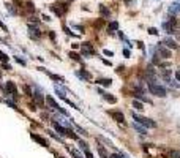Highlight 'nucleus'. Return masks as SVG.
Returning a JSON list of instances; mask_svg holds the SVG:
<instances>
[{
  "mask_svg": "<svg viewBox=\"0 0 180 158\" xmlns=\"http://www.w3.org/2000/svg\"><path fill=\"white\" fill-rule=\"evenodd\" d=\"M131 116H133V120L137 122V123L144 125V127H149V128H156V122H153L152 119H147V117L139 116V114H136V112H133Z\"/></svg>",
  "mask_w": 180,
  "mask_h": 158,
  "instance_id": "f257e3e1",
  "label": "nucleus"
},
{
  "mask_svg": "<svg viewBox=\"0 0 180 158\" xmlns=\"http://www.w3.org/2000/svg\"><path fill=\"white\" fill-rule=\"evenodd\" d=\"M149 90H150V93L155 95V96H166V89H164L161 84H156V82H153V81L149 82Z\"/></svg>",
  "mask_w": 180,
  "mask_h": 158,
  "instance_id": "f03ea898",
  "label": "nucleus"
},
{
  "mask_svg": "<svg viewBox=\"0 0 180 158\" xmlns=\"http://www.w3.org/2000/svg\"><path fill=\"white\" fill-rule=\"evenodd\" d=\"M68 10V3H65V2H57V3L51 5V11L55 13L57 16H63Z\"/></svg>",
  "mask_w": 180,
  "mask_h": 158,
  "instance_id": "7ed1b4c3",
  "label": "nucleus"
},
{
  "mask_svg": "<svg viewBox=\"0 0 180 158\" xmlns=\"http://www.w3.org/2000/svg\"><path fill=\"white\" fill-rule=\"evenodd\" d=\"M29 37H30L32 40H38V38L41 37L40 29H38L37 25H30V24H29Z\"/></svg>",
  "mask_w": 180,
  "mask_h": 158,
  "instance_id": "20e7f679",
  "label": "nucleus"
},
{
  "mask_svg": "<svg viewBox=\"0 0 180 158\" xmlns=\"http://www.w3.org/2000/svg\"><path fill=\"white\" fill-rule=\"evenodd\" d=\"M46 103H48L49 106L52 108V109H55V111H58V112H62V114H63V116H68V112H66V111H65V109H62V108L58 106V104L55 103L54 100H52L51 96H48V98H46Z\"/></svg>",
  "mask_w": 180,
  "mask_h": 158,
  "instance_id": "39448f33",
  "label": "nucleus"
},
{
  "mask_svg": "<svg viewBox=\"0 0 180 158\" xmlns=\"http://www.w3.org/2000/svg\"><path fill=\"white\" fill-rule=\"evenodd\" d=\"M5 90H7L10 95H13L14 98H17V87L14 86V82H11V81H8L7 84H5Z\"/></svg>",
  "mask_w": 180,
  "mask_h": 158,
  "instance_id": "423d86ee",
  "label": "nucleus"
},
{
  "mask_svg": "<svg viewBox=\"0 0 180 158\" xmlns=\"http://www.w3.org/2000/svg\"><path fill=\"white\" fill-rule=\"evenodd\" d=\"M95 54V51H93L92 44L90 43H82V55H85V57H90V55Z\"/></svg>",
  "mask_w": 180,
  "mask_h": 158,
  "instance_id": "0eeeda50",
  "label": "nucleus"
},
{
  "mask_svg": "<svg viewBox=\"0 0 180 158\" xmlns=\"http://www.w3.org/2000/svg\"><path fill=\"white\" fill-rule=\"evenodd\" d=\"M111 116L114 117V119H116V120L119 122L120 125H123V127H125V117H123V114H122V112H119V111H112Z\"/></svg>",
  "mask_w": 180,
  "mask_h": 158,
  "instance_id": "6e6552de",
  "label": "nucleus"
},
{
  "mask_svg": "<svg viewBox=\"0 0 180 158\" xmlns=\"http://www.w3.org/2000/svg\"><path fill=\"white\" fill-rule=\"evenodd\" d=\"M156 55H163V58H169L171 57V51L166 48H163V46H158L156 48Z\"/></svg>",
  "mask_w": 180,
  "mask_h": 158,
  "instance_id": "1a4fd4ad",
  "label": "nucleus"
},
{
  "mask_svg": "<svg viewBox=\"0 0 180 158\" xmlns=\"http://www.w3.org/2000/svg\"><path fill=\"white\" fill-rule=\"evenodd\" d=\"M30 137L32 139H33V141H37L38 144L40 145H43V147H46V145H48V142H46V139H43V137L41 136H38L37 133H30Z\"/></svg>",
  "mask_w": 180,
  "mask_h": 158,
  "instance_id": "9d476101",
  "label": "nucleus"
},
{
  "mask_svg": "<svg viewBox=\"0 0 180 158\" xmlns=\"http://www.w3.org/2000/svg\"><path fill=\"white\" fill-rule=\"evenodd\" d=\"M76 76L81 79H84V81H90L92 79V76H90V73H87L85 70H81V71H76Z\"/></svg>",
  "mask_w": 180,
  "mask_h": 158,
  "instance_id": "9b49d317",
  "label": "nucleus"
},
{
  "mask_svg": "<svg viewBox=\"0 0 180 158\" xmlns=\"http://www.w3.org/2000/svg\"><path fill=\"white\" fill-rule=\"evenodd\" d=\"M133 128H134V130H136L137 133H141L142 136H145V134H147V130L144 128V125L137 123V122H134V123H133Z\"/></svg>",
  "mask_w": 180,
  "mask_h": 158,
  "instance_id": "f8f14e48",
  "label": "nucleus"
},
{
  "mask_svg": "<svg viewBox=\"0 0 180 158\" xmlns=\"http://www.w3.org/2000/svg\"><path fill=\"white\" fill-rule=\"evenodd\" d=\"M54 128H55V131H58V133L62 134V136H66V128L62 127V125L58 123L57 120H54Z\"/></svg>",
  "mask_w": 180,
  "mask_h": 158,
  "instance_id": "ddd939ff",
  "label": "nucleus"
},
{
  "mask_svg": "<svg viewBox=\"0 0 180 158\" xmlns=\"http://www.w3.org/2000/svg\"><path fill=\"white\" fill-rule=\"evenodd\" d=\"M164 44H166L169 49H177V48H179V44L174 41L172 38H166V40H164Z\"/></svg>",
  "mask_w": 180,
  "mask_h": 158,
  "instance_id": "4468645a",
  "label": "nucleus"
},
{
  "mask_svg": "<svg viewBox=\"0 0 180 158\" xmlns=\"http://www.w3.org/2000/svg\"><path fill=\"white\" fill-rule=\"evenodd\" d=\"M100 93L104 96L106 101H109V103H117V98H116V96H112L111 93H104V92H101V90H100Z\"/></svg>",
  "mask_w": 180,
  "mask_h": 158,
  "instance_id": "2eb2a0df",
  "label": "nucleus"
},
{
  "mask_svg": "<svg viewBox=\"0 0 180 158\" xmlns=\"http://www.w3.org/2000/svg\"><path fill=\"white\" fill-rule=\"evenodd\" d=\"M134 98H137V100L142 101V103H149V104H150V100H149V98H145V96L142 95V92H141V90L134 93Z\"/></svg>",
  "mask_w": 180,
  "mask_h": 158,
  "instance_id": "dca6fc26",
  "label": "nucleus"
},
{
  "mask_svg": "<svg viewBox=\"0 0 180 158\" xmlns=\"http://www.w3.org/2000/svg\"><path fill=\"white\" fill-rule=\"evenodd\" d=\"M54 90H55V93H57V95L60 96L62 100H63V98H66V96H65V90L62 89L60 86H57V84H54Z\"/></svg>",
  "mask_w": 180,
  "mask_h": 158,
  "instance_id": "f3484780",
  "label": "nucleus"
},
{
  "mask_svg": "<svg viewBox=\"0 0 180 158\" xmlns=\"http://www.w3.org/2000/svg\"><path fill=\"white\" fill-rule=\"evenodd\" d=\"M169 13H171V14H177V13H180V3H172V5H171Z\"/></svg>",
  "mask_w": 180,
  "mask_h": 158,
  "instance_id": "a211bd4d",
  "label": "nucleus"
},
{
  "mask_svg": "<svg viewBox=\"0 0 180 158\" xmlns=\"http://www.w3.org/2000/svg\"><path fill=\"white\" fill-rule=\"evenodd\" d=\"M109 32H117V30H119V22H117V21H112L111 22V24H109Z\"/></svg>",
  "mask_w": 180,
  "mask_h": 158,
  "instance_id": "6ab92c4d",
  "label": "nucleus"
},
{
  "mask_svg": "<svg viewBox=\"0 0 180 158\" xmlns=\"http://www.w3.org/2000/svg\"><path fill=\"white\" fill-rule=\"evenodd\" d=\"M96 82L100 84V86H104V87H109L112 84V81L111 79H98V81H96Z\"/></svg>",
  "mask_w": 180,
  "mask_h": 158,
  "instance_id": "aec40b11",
  "label": "nucleus"
},
{
  "mask_svg": "<svg viewBox=\"0 0 180 158\" xmlns=\"http://www.w3.org/2000/svg\"><path fill=\"white\" fill-rule=\"evenodd\" d=\"M33 98H35V100H37V103L40 104V106H43V95H41L40 92H35Z\"/></svg>",
  "mask_w": 180,
  "mask_h": 158,
  "instance_id": "412c9836",
  "label": "nucleus"
},
{
  "mask_svg": "<svg viewBox=\"0 0 180 158\" xmlns=\"http://www.w3.org/2000/svg\"><path fill=\"white\" fill-rule=\"evenodd\" d=\"M133 108H136L137 111H142V109H144V104H142V101L134 100V101H133Z\"/></svg>",
  "mask_w": 180,
  "mask_h": 158,
  "instance_id": "4be33fe9",
  "label": "nucleus"
},
{
  "mask_svg": "<svg viewBox=\"0 0 180 158\" xmlns=\"http://www.w3.org/2000/svg\"><path fill=\"white\" fill-rule=\"evenodd\" d=\"M98 153H100V157H101V158H109L108 153H106V150H104V149H103L100 144H98Z\"/></svg>",
  "mask_w": 180,
  "mask_h": 158,
  "instance_id": "5701e85b",
  "label": "nucleus"
},
{
  "mask_svg": "<svg viewBox=\"0 0 180 158\" xmlns=\"http://www.w3.org/2000/svg\"><path fill=\"white\" fill-rule=\"evenodd\" d=\"M100 11H101L103 16H109V10L104 7V5H100Z\"/></svg>",
  "mask_w": 180,
  "mask_h": 158,
  "instance_id": "b1692460",
  "label": "nucleus"
},
{
  "mask_svg": "<svg viewBox=\"0 0 180 158\" xmlns=\"http://www.w3.org/2000/svg\"><path fill=\"white\" fill-rule=\"evenodd\" d=\"M0 62H2V63H7L8 62V55L3 54L2 51H0Z\"/></svg>",
  "mask_w": 180,
  "mask_h": 158,
  "instance_id": "393cba45",
  "label": "nucleus"
},
{
  "mask_svg": "<svg viewBox=\"0 0 180 158\" xmlns=\"http://www.w3.org/2000/svg\"><path fill=\"white\" fill-rule=\"evenodd\" d=\"M70 152H71V155H73V157H74V158H84V157H82V155L79 153L78 150H73V149H71V150H70Z\"/></svg>",
  "mask_w": 180,
  "mask_h": 158,
  "instance_id": "a878e982",
  "label": "nucleus"
},
{
  "mask_svg": "<svg viewBox=\"0 0 180 158\" xmlns=\"http://www.w3.org/2000/svg\"><path fill=\"white\" fill-rule=\"evenodd\" d=\"M70 57H71V58H73V60H78V62H79V60H81V57H79V55H78V54H76V52H73V51H71V52H70Z\"/></svg>",
  "mask_w": 180,
  "mask_h": 158,
  "instance_id": "bb28decb",
  "label": "nucleus"
},
{
  "mask_svg": "<svg viewBox=\"0 0 180 158\" xmlns=\"http://www.w3.org/2000/svg\"><path fill=\"white\" fill-rule=\"evenodd\" d=\"M79 147H81L82 150H88V145H87V142H84V141H79Z\"/></svg>",
  "mask_w": 180,
  "mask_h": 158,
  "instance_id": "cd10ccee",
  "label": "nucleus"
},
{
  "mask_svg": "<svg viewBox=\"0 0 180 158\" xmlns=\"http://www.w3.org/2000/svg\"><path fill=\"white\" fill-rule=\"evenodd\" d=\"M171 158H180V152H177V150L171 152Z\"/></svg>",
  "mask_w": 180,
  "mask_h": 158,
  "instance_id": "c85d7f7f",
  "label": "nucleus"
},
{
  "mask_svg": "<svg viewBox=\"0 0 180 158\" xmlns=\"http://www.w3.org/2000/svg\"><path fill=\"white\" fill-rule=\"evenodd\" d=\"M149 33L150 35H158V30H156V29H153V27H150L149 29Z\"/></svg>",
  "mask_w": 180,
  "mask_h": 158,
  "instance_id": "c756f323",
  "label": "nucleus"
},
{
  "mask_svg": "<svg viewBox=\"0 0 180 158\" xmlns=\"http://www.w3.org/2000/svg\"><path fill=\"white\" fill-rule=\"evenodd\" d=\"M103 52H104V55H109V57H112V55H114V52H112V51H109V49H104Z\"/></svg>",
  "mask_w": 180,
  "mask_h": 158,
  "instance_id": "7c9ffc66",
  "label": "nucleus"
},
{
  "mask_svg": "<svg viewBox=\"0 0 180 158\" xmlns=\"http://www.w3.org/2000/svg\"><path fill=\"white\" fill-rule=\"evenodd\" d=\"M84 153H85V157L87 158H93V155H92V152L90 150H84Z\"/></svg>",
  "mask_w": 180,
  "mask_h": 158,
  "instance_id": "2f4dec72",
  "label": "nucleus"
},
{
  "mask_svg": "<svg viewBox=\"0 0 180 158\" xmlns=\"http://www.w3.org/2000/svg\"><path fill=\"white\" fill-rule=\"evenodd\" d=\"M109 158H123V157H122V153H120V155H119V153H112Z\"/></svg>",
  "mask_w": 180,
  "mask_h": 158,
  "instance_id": "473e14b6",
  "label": "nucleus"
},
{
  "mask_svg": "<svg viewBox=\"0 0 180 158\" xmlns=\"http://www.w3.org/2000/svg\"><path fill=\"white\" fill-rule=\"evenodd\" d=\"M16 62L21 63V65H25V60H22V58H19V57H16Z\"/></svg>",
  "mask_w": 180,
  "mask_h": 158,
  "instance_id": "72a5a7b5",
  "label": "nucleus"
},
{
  "mask_svg": "<svg viewBox=\"0 0 180 158\" xmlns=\"http://www.w3.org/2000/svg\"><path fill=\"white\" fill-rule=\"evenodd\" d=\"M130 54H131L130 49H123V55H125V57H130Z\"/></svg>",
  "mask_w": 180,
  "mask_h": 158,
  "instance_id": "f704fd0d",
  "label": "nucleus"
},
{
  "mask_svg": "<svg viewBox=\"0 0 180 158\" xmlns=\"http://www.w3.org/2000/svg\"><path fill=\"white\" fill-rule=\"evenodd\" d=\"M76 130H78V131H79V133H81V134H87V133H85V130H82L81 127H76Z\"/></svg>",
  "mask_w": 180,
  "mask_h": 158,
  "instance_id": "c9c22d12",
  "label": "nucleus"
},
{
  "mask_svg": "<svg viewBox=\"0 0 180 158\" xmlns=\"http://www.w3.org/2000/svg\"><path fill=\"white\" fill-rule=\"evenodd\" d=\"M0 27H2V29H3L5 32H7V25H5V24H3V22H2V21H0Z\"/></svg>",
  "mask_w": 180,
  "mask_h": 158,
  "instance_id": "e433bc0d",
  "label": "nucleus"
},
{
  "mask_svg": "<svg viewBox=\"0 0 180 158\" xmlns=\"http://www.w3.org/2000/svg\"><path fill=\"white\" fill-rule=\"evenodd\" d=\"M57 158H63V157H57Z\"/></svg>",
  "mask_w": 180,
  "mask_h": 158,
  "instance_id": "4c0bfd02",
  "label": "nucleus"
}]
</instances>
